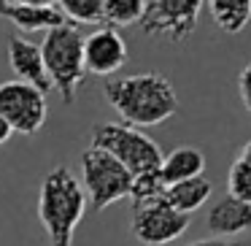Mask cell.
Returning a JSON list of instances; mask_svg holds the SVG:
<instances>
[{
	"mask_svg": "<svg viewBox=\"0 0 251 246\" xmlns=\"http://www.w3.org/2000/svg\"><path fill=\"white\" fill-rule=\"evenodd\" d=\"M103 95L130 127L162 125L178 111V95L173 84L159 73L111 79L103 84Z\"/></svg>",
	"mask_w": 251,
	"mask_h": 246,
	"instance_id": "cell-1",
	"label": "cell"
},
{
	"mask_svg": "<svg viewBox=\"0 0 251 246\" xmlns=\"http://www.w3.org/2000/svg\"><path fill=\"white\" fill-rule=\"evenodd\" d=\"M87 211V192L71 168H54L41 181L38 219L49 235V246H73L78 222Z\"/></svg>",
	"mask_w": 251,
	"mask_h": 246,
	"instance_id": "cell-2",
	"label": "cell"
},
{
	"mask_svg": "<svg viewBox=\"0 0 251 246\" xmlns=\"http://www.w3.org/2000/svg\"><path fill=\"white\" fill-rule=\"evenodd\" d=\"M44 68L51 82V89H57L62 103H76V95L87 79L84 68V33L73 25H62L57 30H49L41 44Z\"/></svg>",
	"mask_w": 251,
	"mask_h": 246,
	"instance_id": "cell-3",
	"label": "cell"
},
{
	"mask_svg": "<svg viewBox=\"0 0 251 246\" xmlns=\"http://www.w3.org/2000/svg\"><path fill=\"white\" fill-rule=\"evenodd\" d=\"M92 146L119 160L130 176H141L149 170H157L162 165V149L157 141L146 136L138 127H130L125 122H100L92 127Z\"/></svg>",
	"mask_w": 251,
	"mask_h": 246,
	"instance_id": "cell-4",
	"label": "cell"
},
{
	"mask_svg": "<svg viewBox=\"0 0 251 246\" xmlns=\"http://www.w3.org/2000/svg\"><path fill=\"white\" fill-rule=\"evenodd\" d=\"M81 170H84V192L92 206V211H105L108 206L130 197L132 176L119 160L111 154L100 152V149L89 146L81 154Z\"/></svg>",
	"mask_w": 251,
	"mask_h": 246,
	"instance_id": "cell-5",
	"label": "cell"
},
{
	"mask_svg": "<svg viewBox=\"0 0 251 246\" xmlns=\"http://www.w3.org/2000/svg\"><path fill=\"white\" fill-rule=\"evenodd\" d=\"M200 8V0H146V11H143V19L138 22V27L143 35L186 41L195 33Z\"/></svg>",
	"mask_w": 251,
	"mask_h": 246,
	"instance_id": "cell-6",
	"label": "cell"
},
{
	"mask_svg": "<svg viewBox=\"0 0 251 246\" xmlns=\"http://www.w3.org/2000/svg\"><path fill=\"white\" fill-rule=\"evenodd\" d=\"M46 95L22 82H3L0 84V116L8 122L11 133L35 136L46 125Z\"/></svg>",
	"mask_w": 251,
	"mask_h": 246,
	"instance_id": "cell-7",
	"label": "cell"
},
{
	"mask_svg": "<svg viewBox=\"0 0 251 246\" xmlns=\"http://www.w3.org/2000/svg\"><path fill=\"white\" fill-rule=\"evenodd\" d=\"M132 235H135L141 244L146 246H165L173 244L176 238L186 233L189 227V217L173 211L168 203L159 197L151 203H141V206H132Z\"/></svg>",
	"mask_w": 251,
	"mask_h": 246,
	"instance_id": "cell-8",
	"label": "cell"
},
{
	"mask_svg": "<svg viewBox=\"0 0 251 246\" xmlns=\"http://www.w3.org/2000/svg\"><path fill=\"white\" fill-rule=\"evenodd\" d=\"M127 62V41L114 27H95L84 35V68L95 76H111Z\"/></svg>",
	"mask_w": 251,
	"mask_h": 246,
	"instance_id": "cell-9",
	"label": "cell"
},
{
	"mask_svg": "<svg viewBox=\"0 0 251 246\" xmlns=\"http://www.w3.org/2000/svg\"><path fill=\"white\" fill-rule=\"evenodd\" d=\"M0 17L8 19L14 27L25 33H38V30H57L68 25L62 17L60 3H33V0H0Z\"/></svg>",
	"mask_w": 251,
	"mask_h": 246,
	"instance_id": "cell-10",
	"label": "cell"
},
{
	"mask_svg": "<svg viewBox=\"0 0 251 246\" xmlns=\"http://www.w3.org/2000/svg\"><path fill=\"white\" fill-rule=\"evenodd\" d=\"M8 65L17 73V82L30 84V87L38 89L41 95L51 92V82H49V76H46L44 55H41L38 44L22 38V35H11V38H8Z\"/></svg>",
	"mask_w": 251,
	"mask_h": 246,
	"instance_id": "cell-11",
	"label": "cell"
},
{
	"mask_svg": "<svg viewBox=\"0 0 251 246\" xmlns=\"http://www.w3.org/2000/svg\"><path fill=\"white\" fill-rule=\"evenodd\" d=\"M205 227L211 230L216 238H229V235H240L251 230V206L235 200V197H222L211 206L205 217Z\"/></svg>",
	"mask_w": 251,
	"mask_h": 246,
	"instance_id": "cell-12",
	"label": "cell"
},
{
	"mask_svg": "<svg viewBox=\"0 0 251 246\" xmlns=\"http://www.w3.org/2000/svg\"><path fill=\"white\" fill-rule=\"evenodd\" d=\"M202 170H205V154L195 146L173 149L170 154H165L162 165H159V176H162L165 187L197 179V176H202Z\"/></svg>",
	"mask_w": 251,
	"mask_h": 246,
	"instance_id": "cell-13",
	"label": "cell"
},
{
	"mask_svg": "<svg viewBox=\"0 0 251 246\" xmlns=\"http://www.w3.org/2000/svg\"><path fill=\"white\" fill-rule=\"evenodd\" d=\"M208 197H211V181L202 179V176L189 179V181H178V184H170V187H165V192H162V200L168 203L173 211L184 214V217H189L192 211H197Z\"/></svg>",
	"mask_w": 251,
	"mask_h": 246,
	"instance_id": "cell-14",
	"label": "cell"
},
{
	"mask_svg": "<svg viewBox=\"0 0 251 246\" xmlns=\"http://www.w3.org/2000/svg\"><path fill=\"white\" fill-rule=\"evenodd\" d=\"M208 8L224 33H240L251 19V0H211Z\"/></svg>",
	"mask_w": 251,
	"mask_h": 246,
	"instance_id": "cell-15",
	"label": "cell"
},
{
	"mask_svg": "<svg viewBox=\"0 0 251 246\" xmlns=\"http://www.w3.org/2000/svg\"><path fill=\"white\" fill-rule=\"evenodd\" d=\"M146 11V0H103V25L105 27H127L138 25Z\"/></svg>",
	"mask_w": 251,
	"mask_h": 246,
	"instance_id": "cell-16",
	"label": "cell"
},
{
	"mask_svg": "<svg viewBox=\"0 0 251 246\" xmlns=\"http://www.w3.org/2000/svg\"><path fill=\"white\" fill-rule=\"evenodd\" d=\"M60 11L68 25H100L103 27V0H60Z\"/></svg>",
	"mask_w": 251,
	"mask_h": 246,
	"instance_id": "cell-17",
	"label": "cell"
},
{
	"mask_svg": "<svg viewBox=\"0 0 251 246\" xmlns=\"http://www.w3.org/2000/svg\"><path fill=\"white\" fill-rule=\"evenodd\" d=\"M162 192H165V181H162V176H159V168L149 170V173H141V176H132V187H130L132 206L159 200Z\"/></svg>",
	"mask_w": 251,
	"mask_h": 246,
	"instance_id": "cell-18",
	"label": "cell"
},
{
	"mask_svg": "<svg viewBox=\"0 0 251 246\" xmlns=\"http://www.w3.org/2000/svg\"><path fill=\"white\" fill-rule=\"evenodd\" d=\"M227 195L240 200V203H246V206H251V165H246L243 160H235L229 165Z\"/></svg>",
	"mask_w": 251,
	"mask_h": 246,
	"instance_id": "cell-19",
	"label": "cell"
},
{
	"mask_svg": "<svg viewBox=\"0 0 251 246\" xmlns=\"http://www.w3.org/2000/svg\"><path fill=\"white\" fill-rule=\"evenodd\" d=\"M238 92H240V100H243L246 111L251 114V62L240 71V76H238Z\"/></svg>",
	"mask_w": 251,
	"mask_h": 246,
	"instance_id": "cell-20",
	"label": "cell"
},
{
	"mask_svg": "<svg viewBox=\"0 0 251 246\" xmlns=\"http://www.w3.org/2000/svg\"><path fill=\"white\" fill-rule=\"evenodd\" d=\"M192 246H251V241H224V238H211V241H197Z\"/></svg>",
	"mask_w": 251,
	"mask_h": 246,
	"instance_id": "cell-21",
	"label": "cell"
},
{
	"mask_svg": "<svg viewBox=\"0 0 251 246\" xmlns=\"http://www.w3.org/2000/svg\"><path fill=\"white\" fill-rule=\"evenodd\" d=\"M8 138H11V127H8V122L3 119V116H0V146H3V143H6Z\"/></svg>",
	"mask_w": 251,
	"mask_h": 246,
	"instance_id": "cell-22",
	"label": "cell"
},
{
	"mask_svg": "<svg viewBox=\"0 0 251 246\" xmlns=\"http://www.w3.org/2000/svg\"><path fill=\"white\" fill-rule=\"evenodd\" d=\"M238 160H243L246 165H251V141L243 146V152H240V157H238Z\"/></svg>",
	"mask_w": 251,
	"mask_h": 246,
	"instance_id": "cell-23",
	"label": "cell"
}]
</instances>
